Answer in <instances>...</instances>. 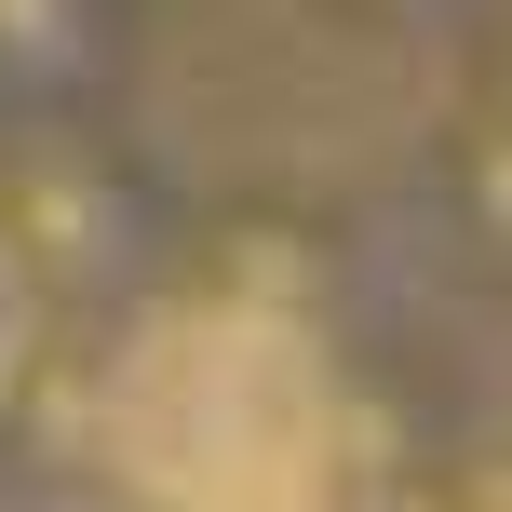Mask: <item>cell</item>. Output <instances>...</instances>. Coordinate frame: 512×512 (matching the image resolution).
<instances>
[{
	"instance_id": "7a4b0ae2",
	"label": "cell",
	"mask_w": 512,
	"mask_h": 512,
	"mask_svg": "<svg viewBox=\"0 0 512 512\" xmlns=\"http://www.w3.org/2000/svg\"><path fill=\"white\" fill-rule=\"evenodd\" d=\"M14 337H27V297H14V270H0V378H14Z\"/></svg>"
},
{
	"instance_id": "3957f363",
	"label": "cell",
	"mask_w": 512,
	"mask_h": 512,
	"mask_svg": "<svg viewBox=\"0 0 512 512\" xmlns=\"http://www.w3.org/2000/svg\"><path fill=\"white\" fill-rule=\"evenodd\" d=\"M324 512H405V499H351V486H337V499H324Z\"/></svg>"
},
{
	"instance_id": "6da1fadb",
	"label": "cell",
	"mask_w": 512,
	"mask_h": 512,
	"mask_svg": "<svg viewBox=\"0 0 512 512\" xmlns=\"http://www.w3.org/2000/svg\"><path fill=\"white\" fill-rule=\"evenodd\" d=\"M95 459L135 512H324L351 486L337 351L283 297H176L108 351Z\"/></svg>"
}]
</instances>
